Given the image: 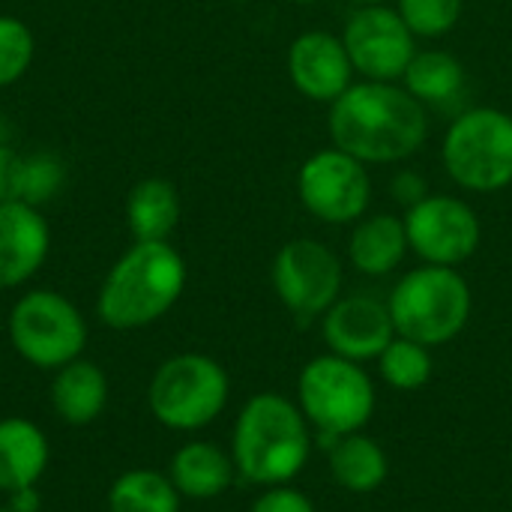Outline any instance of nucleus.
<instances>
[{
	"label": "nucleus",
	"instance_id": "22",
	"mask_svg": "<svg viewBox=\"0 0 512 512\" xmlns=\"http://www.w3.org/2000/svg\"><path fill=\"white\" fill-rule=\"evenodd\" d=\"M126 219H129V231L135 240H168L180 222L177 189L162 177L141 180L129 192Z\"/></svg>",
	"mask_w": 512,
	"mask_h": 512
},
{
	"label": "nucleus",
	"instance_id": "5",
	"mask_svg": "<svg viewBox=\"0 0 512 512\" xmlns=\"http://www.w3.org/2000/svg\"><path fill=\"white\" fill-rule=\"evenodd\" d=\"M297 405L330 447L336 438L354 435L372 420L375 387L360 363L339 354H324L303 366L297 381Z\"/></svg>",
	"mask_w": 512,
	"mask_h": 512
},
{
	"label": "nucleus",
	"instance_id": "27",
	"mask_svg": "<svg viewBox=\"0 0 512 512\" xmlns=\"http://www.w3.org/2000/svg\"><path fill=\"white\" fill-rule=\"evenodd\" d=\"M33 60V33L21 18L0 15V87L18 81Z\"/></svg>",
	"mask_w": 512,
	"mask_h": 512
},
{
	"label": "nucleus",
	"instance_id": "8",
	"mask_svg": "<svg viewBox=\"0 0 512 512\" xmlns=\"http://www.w3.org/2000/svg\"><path fill=\"white\" fill-rule=\"evenodd\" d=\"M9 342L36 369H63L87 345L84 315L57 291H30L9 312Z\"/></svg>",
	"mask_w": 512,
	"mask_h": 512
},
{
	"label": "nucleus",
	"instance_id": "36",
	"mask_svg": "<svg viewBox=\"0 0 512 512\" xmlns=\"http://www.w3.org/2000/svg\"><path fill=\"white\" fill-rule=\"evenodd\" d=\"M231 3H246V0H231Z\"/></svg>",
	"mask_w": 512,
	"mask_h": 512
},
{
	"label": "nucleus",
	"instance_id": "31",
	"mask_svg": "<svg viewBox=\"0 0 512 512\" xmlns=\"http://www.w3.org/2000/svg\"><path fill=\"white\" fill-rule=\"evenodd\" d=\"M9 507H12L15 512H39V507H42V498H39L36 486H27V489L9 492Z\"/></svg>",
	"mask_w": 512,
	"mask_h": 512
},
{
	"label": "nucleus",
	"instance_id": "2",
	"mask_svg": "<svg viewBox=\"0 0 512 512\" xmlns=\"http://www.w3.org/2000/svg\"><path fill=\"white\" fill-rule=\"evenodd\" d=\"M312 435L300 405L279 393L252 396L231 438V459L243 480L255 486H288L309 462Z\"/></svg>",
	"mask_w": 512,
	"mask_h": 512
},
{
	"label": "nucleus",
	"instance_id": "4",
	"mask_svg": "<svg viewBox=\"0 0 512 512\" xmlns=\"http://www.w3.org/2000/svg\"><path fill=\"white\" fill-rule=\"evenodd\" d=\"M387 306L399 336L435 348L453 342L468 327L474 300L456 267L426 264L399 279Z\"/></svg>",
	"mask_w": 512,
	"mask_h": 512
},
{
	"label": "nucleus",
	"instance_id": "35",
	"mask_svg": "<svg viewBox=\"0 0 512 512\" xmlns=\"http://www.w3.org/2000/svg\"><path fill=\"white\" fill-rule=\"evenodd\" d=\"M294 3H318V0H294Z\"/></svg>",
	"mask_w": 512,
	"mask_h": 512
},
{
	"label": "nucleus",
	"instance_id": "24",
	"mask_svg": "<svg viewBox=\"0 0 512 512\" xmlns=\"http://www.w3.org/2000/svg\"><path fill=\"white\" fill-rule=\"evenodd\" d=\"M378 369H381V378L390 387H396V390H420V387L429 384L435 366H432V354H429L426 345L396 333V339L378 357Z\"/></svg>",
	"mask_w": 512,
	"mask_h": 512
},
{
	"label": "nucleus",
	"instance_id": "3",
	"mask_svg": "<svg viewBox=\"0 0 512 512\" xmlns=\"http://www.w3.org/2000/svg\"><path fill=\"white\" fill-rule=\"evenodd\" d=\"M186 288V264L168 240H135L99 288V318L111 330L159 321Z\"/></svg>",
	"mask_w": 512,
	"mask_h": 512
},
{
	"label": "nucleus",
	"instance_id": "33",
	"mask_svg": "<svg viewBox=\"0 0 512 512\" xmlns=\"http://www.w3.org/2000/svg\"><path fill=\"white\" fill-rule=\"evenodd\" d=\"M351 3H357V6H381L387 0H351Z\"/></svg>",
	"mask_w": 512,
	"mask_h": 512
},
{
	"label": "nucleus",
	"instance_id": "16",
	"mask_svg": "<svg viewBox=\"0 0 512 512\" xmlns=\"http://www.w3.org/2000/svg\"><path fill=\"white\" fill-rule=\"evenodd\" d=\"M48 438L24 417L0 420V492L36 486L48 468Z\"/></svg>",
	"mask_w": 512,
	"mask_h": 512
},
{
	"label": "nucleus",
	"instance_id": "14",
	"mask_svg": "<svg viewBox=\"0 0 512 512\" xmlns=\"http://www.w3.org/2000/svg\"><path fill=\"white\" fill-rule=\"evenodd\" d=\"M291 84L312 102H336L354 78L345 42L327 30H309L288 48Z\"/></svg>",
	"mask_w": 512,
	"mask_h": 512
},
{
	"label": "nucleus",
	"instance_id": "15",
	"mask_svg": "<svg viewBox=\"0 0 512 512\" xmlns=\"http://www.w3.org/2000/svg\"><path fill=\"white\" fill-rule=\"evenodd\" d=\"M48 225L33 204L3 201L0 204V288L24 285L48 255Z\"/></svg>",
	"mask_w": 512,
	"mask_h": 512
},
{
	"label": "nucleus",
	"instance_id": "11",
	"mask_svg": "<svg viewBox=\"0 0 512 512\" xmlns=\"http://www.w3.org/2000/svg\"><path fill=\"white\" fill-rule=\"evenodd\" d=\"M408 249L426 264L459 267L465 264L483 237L480 219L471 204L453 195H429L405 213Z\"/></svg>",
	"mask_w": 512,
	"mask_h": 512
},
{
	"label": "nucleus",
	"instance_id": "21",
	"mask_svg": "<svg viewBox=\"0 0 512 512\" xmlns=\"http://www.w3.org/2000/svg\"><path fill=\"white\" fill-rule=\"evenodd\" d=\"M402 81H405V90L417 102L441 108V105H450L453 99H459V93L465 90V66L450 51L426 48V51L414 54Z\"/></svg>",
	"mask_w": 512,
	"mask_h": 512
},
{
	"label": "nucleus",
	"instance_id": "20",
	"mask_svg": "<svg viewBox=\"0 0 512 512\" xmlns=\"http://www.w3.org/2000/svg\"><path fill=\"white\" fill-rule=\"evenodd\" d=\"M330 471L342 489L354 495H366V492H375L387 480L390 462L375 438L354 432L330 444Z\"/></svg>",
	"mask_w": 512,
	"mask_h": 512
},
{
	"label": "nucleus",
	"instance_id": "9",
	"mask_svg": "<svg viewBox=\"0 0 512 512\" xmlns=\"http://www.w3.org/2000/svg\"><path fill=\"white\" fill-rule=\"evenodd\" d=\"M303 207L327 225L360 222L372 204V177L366 162L339 147L312 153L297 174Z\"/></svg>",
	"mask_w": 512,
	"mask_h": 512
},
{
	"label": "nucleus",
	"instance_id": "10",
	"mask_svg": "<svg viewBox=\"0 0 512 512\" xmlns=\"http://www.w3.org/2000/svg\"><path fill=\"white\" fill-rule=\"evenodd\" d=\"M270 273L282 306L300 324L321 318L342 294V261L330 246L312 237L285 243L276 252Z\"/></svg>",
	"mask_w": 512,
	"mask_h": 512
},
{
	"label": "nucleus",
	"instance_id": "28",
	"mask_svg": "<svg viewBox=\"0 0 512 512\" xmlns=\"http://www.w3.org/2000/svg\"><path fill=\"white\" fill-rule=\"evenodd\" d=\"M252 512H315V507L303 492H297L291 486H270L252 504Z\"/></svg>",
	"mask_w": 512,
	"mask_h": 512
},
{
	"label": "nucleus",
	"instance_id": "32",
	"mask_svg": "<svg viewBox=\"0 0 512 512\" xmlns=\"http://www.w3.org/2000/svg\"><path fill=\"white\" fill-rule=\"evenodd\" d=\"M3 144H9V129H6V123L0 120V147H3Z\"/></svg>",
	"mask_w": 512,
	"mask_h": 512
},
{
	"label": "nucleus",
	"instance_id": "23",
	"mask_svg": "<svg viewBox=\"0 0 512 512\" xmlns=\"http://www.w3.org/2000/svg\"><path fill=\"white\" fill-rule=\"evenodd\" d=\"M108 512H180V492L171 477L135 468L111 483Z\"/></svg>",
	"mask_w": 512,
	"mask_h": 512
},
{
	"label": "nucleus",
	"instance_id": "1",
	"mask_svg": "<svg viewBox=\"0 0 512 512\" xmlns=\"http://www.w3.org/2000/svg\"><path fill=\"white\" fill-rule=\"evenodd\" d=\"M330 138L366 165L405 162L426 144L429 114L396 81H363L330 105Z\"/></svg>",
	"mask_w": 512,
	"mask_h": 512
},
{
	"label": "nucleus",
	"instance_id": "18",
	"mask_svg": "<svg viewBox=\"0 0 512 512\" xmlns=\"http://www.w3.org/2000/svg\"><path fill=\"white\" fill-rule=\"evenodd\" d=\"M108 402V378L90 360H72L51 381V408L66 426H90Z\"/></svg>",
	"mask_w": 512,
	"mask_h": 512
},
{
	"label": "nucleus",
	"instance_id": "13",
	"mask_svg": "<svg viewBox=\"0 0 512 512\" xmlns=\"http://www.w3.org/2000/svg\"><path fill=\"white\" fill-rule=\"evenodd\" d=\"M324 339L330 354L363 363L378 360L384 348L396 339L390 306L369 294L339 297L324 312Z\"/></svg>",
	"mask_w": 512,
	"mask_h": 512
},
{
	"label": "nucleus",
	"instance_id": "34",
	"mask_svg": "<svg viewBox=\"0 0 512 512\" xmlns=\"http://www.w3.org/2000/svg\"><path fill=\"white\" fill-rule=\"evenodd\" d=\"M0 512H15V510H12V507H9V504H6V507H0Z\"/></svg>",
	"mask_w": 512,
	"mask_h": 512
},
{
	"label": "nucleus",
	"instance_id": "6",
	"mask_svg": "<svg viewBox=\"0 0 512 512\" xmlns=\"http://www.w3.org/2000/svg\"><path fill=\"white\" fill-rule=\"evenodd\" d=\"M441 159L456 186L501 192L512 183V114L471 108L459 114L441 144Z\"/></svg>",
	"mask_w": 512,
	"mask_h": 512
},
{
	"label": "nucleus",
	"instance_id": "30",
	"mask_svg": "<svg viewBox=\"0 0 512 512\" xmlns=\"http://www.w3.org/2000/svg\"><path fill=\"white\" fill-rule=\"evenodd\" d=\"M18 180H21V156L3 144L0 147V204L18 201Z\"/></svg>",
	"mask_w": 512,
	"mask_h": 512
},
{
	"label": "nucleus",
	"instance_id": "19",
	"mask_svg": "<svg viewBox=\"0 0 512 512\" xmlns=\"http://www.w3.org/2000/svg\"><path fill=\"white\" fill-rule=\"evenodd\" d=\"M408 252V234H405V219L378 213V216H363L348 240V258L354 270L363 276H387L393 273Z\"/></svg>",
	"mask_w": 512,
	"mask_h": 512
},
{
	"label": "nucleus",
	"instance_id": "26",
	"mask_svg": "<svg viewBox=\"0 0 512 512\" xmlns=\"http://www.w3.org/2000/svg\"><path fill=\"white\" fill-rule=\"evenodd\" d=\"M63 162L51 153H33L21 156V180H18V201L39 207L42 201H51L57 189L63 186Z\"/></svg>",
	"mask_w": 512,
	"mask_h": 512
},
{
	"label": "nucleus",
	"instance_id": "7",
	"mask_svg": "<svg viewBox=\"0 0 512 512\" xmlns=\"http://www.w3.org/2000/svg\"><path fill=\"white\" fill-rule=\"evenodd\" d=\"M228 390V372L213 357L177 354L156 369L147 402L165 429L198 432L225 411Z\"/></svg>",
	"mask_w": 512,
	"mask_h": 512
},
{
	"label": "nucleus",
	"instance_id": "12",
	"mask_svg": "<svg viewBox=\"0 0 512 512\" xmlns=\"http://www.w3.org/2000/svg\"><path fill=\"white\" fill-rule=\"evenodd\" d=\"M411 27L402 21L396 9L360 6L342 33L345 51L351 57L354 72L366 75V81H396L405 75L408 63L417 54Z\"/></svg>",
	"mask_w": 512,
	"mask_h": 512
},
{
	"label": "nucleus",
	"instance_id": "29",
	"mask_svg": "<svg viewBox=\"0 0 512 512\" xmlns=\"http://www.w3.org/2000/svg\"><path fill=\"white\" fill-rule=\"evenodd\" d=\"M390 195H393L399 204H405V210H408V207L420 204L423 198H429V183H426L423 174H417V171H411V168H402V171L390 180Z\"/></svg>",
	"mask_w": 512,
	"mask_h": 512
},
{
	"label": "nucleus",
	"instance_id": "25",
	"mask_svg": "<svg viewBox=\"0 0 512 512\" xmlns=\"http://www.w3.org/2000/svg\"><path fill=\"white\" fill-rule=\"evenodd\" d=\"M402 21L411 27L414 36L423 39H435V36H447L462 12H465V0H399Z\"/></svg>",
	"mask_w": 512,
	"mask_h": 512
},
{
	"label": "nucleus",
	"instance_id": "17",
	"mask_svg": "<svg viewBox=\"0 0 512 512\" xmlns=\"http://www.w3.org/2000/svg\"><path fill=\"white\" fill-rule=\"evenodd\" d=\"M234 474H237L234 459L210 441L183 444L168 468V477L180 492V498H192V501L219 498L234 483Z\"/></svg>",
	"mask_w": 512,
	"mask_h": 512
}]
</instances>
